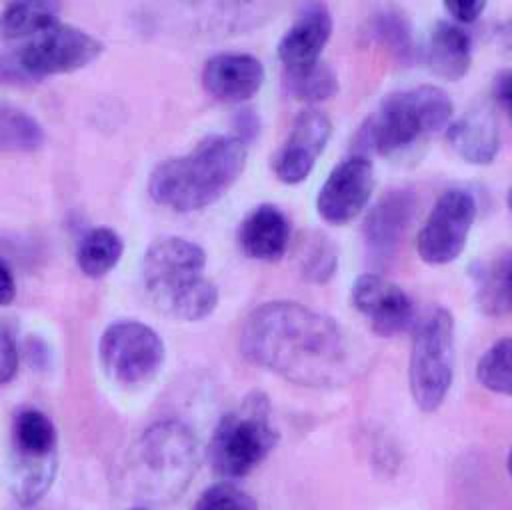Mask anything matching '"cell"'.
Segmentation results:
<instances>
[{
  "instance_id": "obj_1",
  "label": "cell",
  "mask_w": 512,
  "mask_h": 510,
  "mask_svg": "<svg viewBox=\"0 0 512 510\" xmlns=\"http://www.w3.org/2000/svg\"><path fill=\"white\" fill-rule=\"evenodd\" d=\"M242 356L306 388H332L352 376V348L340 324L300 302L256 306L240 330Z\"/></svg>"
},
{
  "instance_id": "obj_2",
  "label": "cell",
  "mask_w": 512,
  "mask_h": 510,
  "mask_svg": "<svg viewBox=\"0 0 512 510\" xmlns=\"http://www.w3.org/2000/svg\"><path fill=\"white\" fill-rule=\"evenodd\" d=\"M246 144L232 134L202 138L194 150L160 162L148 180L150 196L176 212H196L220 200L246 168Z\"/></svg>"
},
{
  "instance_id": "obj_3",
  "label": "cell",
  "mask_w": 512,
  "mask_h": 510,
  "mask_svg": "<svg viewBox=\"0 0 512 510\" xmlns=\"http://www.w3.org/2000/svg\"><path fill=\"white\" fill-rule=\"evenodd\" d=\"M198 468V440L178 420L148 426L128 448L120 480L126 490L148 502H170L190 484Z\"/></svg>"
},
{
  "instance_id": "obj_4",
  "label": "cell",
  "mask_w": 512,
  "mask_h": 510,
  "mask_svg": "<svg viewBox=\"0 0 512 510\" xmlns=\"http://www.w3.org/2000/svg\"><path fill=\"white\" fill-rule=\"evenodd\" d=\"M206 252L200 244L168 236L144 254L142 278L154 306L178 320H202L218 306V288L204 274Z\"/></svg>"
},
{
  "instance_id": "obj_5",
  "label": "cell",
  "mask_w": 512,
  "mask_h": 510,
  "mask_svg": "<svg viewBox=\"0 0 512 510\" xmlns=\"http://www.w3.org/2000/svg\"><path fill=\"white\" fill-rule=\"evenodd\" d=\"M452 100L438 86H416L388 94L366 116L354 136L362 152L390 156L450 124Z\"/></svg>"
},
{
  "instance_id": "obj_6",
  "label": "cell",
  "mask_w": 512,
  "mask_h": 510,
  "mask_svg": "<svg viewBox=\"0 0 512 510\" xmlns=\"http://www.w3.org/2000/svg\"><path fill=\"white\" fill-rule=\"evenodd\" d=\"M278 440L280 432L272 424L268 396L252 392L216 424L208 444V460L224 480L242 478L268 458Z\"/></svg>"
},
{
  "instance_id": "obj_7",
  "label": "cell",
  "mask_w": 512,
  "mask_h": 510,
  "mask_svg": "<svg viewBox=\"0 0 512 510\" xmlns=\"http://www.w3.org/2000/svg\"><path fill=\"white\" fill-rule=\"evenodd\" d=\"M454 318L436 306L416 326L408 362V384L416 406L422 412H436L454 380Z\"/></svg>"
},
{
  "instance_id": "obj_8",
  "label": "cell",
  "mask_w": 512,
  "mask_h": 510,
  "mask_svg": "<svg viewBox=\"0 0 512 510\" xmlns=\"http://www.w3.org/2000/svg\"><path fill=\"white\" fill-rule=\"evenodd\" d=\"M56 428L48 414L24 408L12 422L10 490L22 506H34L48 494L56 468Z\"/></svg>"
},
{
  "instance_id": "obj_9",
  "label": "cell",
  "mask_w": 512,
  "mask_h": 510,
  "mask_svg": "<svg viewBox=\"0 0 512 510\" xmlns=\"http://www.w3.org/2000/svg\"><path fill=\"white\" fill-rule=\"evenodd\" d=\"M102 48V42L92 34L58 22L2 58L0 74L12 80H36L74 72L94 62Z\"/></svg>"
},
{
  "instance_id": "obj_10",
  "label": "cell",
  "mask_w": 512,
  "mask_h": 510,
  "mask_svg": "<svg viewBox=\"0 0 512 510\" xmlns=\"http://www.w3.org/2000/svg\"><path fill=\"white\" fill-rule=\"evenodd\" d=\"M100 360L110 378L124 386L150 382L164 364V342L154 328L136 320L110 324L100 338Z\"/></svg>"
},
{
  "instance_id": "obj_11",
  "label": "cell",
  "mask_w": 512,
  "mask_h": 510,
  "mask_svg": "<svg viewBox=\"0 0 512 510\" xmlns=\"http://www.w3.org/2000/svg\"><path fill=\"white\" fill-rule=\"evenodd\" d=\"M476 198L464 188H450L438 196L416 238L418 256L432 266L454 262L476 220Z\"/></svg>"
},
{
  "instance_id": "obj_12",
  "label": "cell",
  "mask_w": 512,
  "mask_h": 510,
  "mask_svg": "<svg viewBox=\"0 0 512 510\" xmlns=\"http://www.w3.org/2000/svg\"><path fill=\"white\" fill-rule=\"evenodd\" d=\"M374 192V166L372 160L360 154L348 156L338 162L316 196L318 216L332 224L342 226L354 220L370 202Z\"/></svg>"
},
{
  "instance_id": "obj_13",
  "label": "cell",
  "mask_w": 512,
  "mask_h": 510,
  "mask_svg": "<svg viewBox=\"0 0 512 510\" xmlns=\"http://www.w3.org/2000/svg\"><path fill=\"white\" fill-rule=\"evenodd\" d=\"M330 136L332 122L322 110H302L296 116L286 140L274 154L272 170L276 178L290 186L304 182L314 170Z\"/></svg>"
},
{
  "instance_id": "obj_14",
  "label": "cell",
  "mask_w": 512,
  "mask_h": 510,
  "mask_svg": "<svg viewBox=\"0 0 512 510\" xmlns=\"http://www.w3.org/2000/svg\"><path fill=\"white\" fill-rule=\"evenodd\" d=\"M352 306L362 314L378 336H396L408 328L414 318L410 296L380 274H360L350 290Z\"/></svg>"
},
{
  "instance_id": "obj_15",
  "label": "cell",
  "mask_w": 512,
  "mask_h": 510,
  "mask_svg": "<svg viewBox=\"0 0 512 510\" xmlns=\"http://www.w3.org/2000/svg\"><path fill=\"white\" fill-rule=\"evenodd\" d=\"M416 206V194L408 188L390 190L372 206L364 218L362 236L376 264H386L398 252L416 214Z\"/></svg>"
},
{
  "instance_id": "obj_16",
  "label": "cell",
  "mask_w": 512,
  "mask_h": 510,
  "mask_svg": "<svg viewBox=\"0 0 512 510\" xmlns=\"http://www.w3.org/2000/svg\"><path fill=\"white\" fill-rule=\"evenodd\" d=\"M332 26V14L324 4H304L278 42V58L284 64V72H300L318 64L332 36Z\"/></svg>"
},
{
  "instance_id": "obj_17",
  "label": "cell",
  "mask_w": 512,
  "mask_h": 510,
  "mask_svg": "<svg viewBox=\"0 0 512 510\" xmlns=\"http://www.w3.org/2000/svg\"><path fill=\"white\" fill-rule=\"evenodd\" d=\"M264 84L262 62L246 52H220L206 60L202 68L204 90L228 104L250 100Z\"/></svg>"
},
{
  "instance_id": "obj_18",
  "label": "cell",
  "mask_w": 512,
  "mask_h": 510,
  "mask_svg": "<svg viewBox=\"0 0 512 510\" xmlns=\"http://www.w3.org/2000/svg\"><path fill=\"white\" fill-rule=\"evenodd\" d=\"M290 220L274 204H258L246 214L238 230L240 248L260 262L280 260L290 246Z\"/></svg>"
},
{
  "instance_id": "obj_19",
  "label": "cell",
  "mask_w": 512,
  "mask_h": 510,
  "mask_svg": "<svg viewBox=\"0 0 512 510\" xmlns=\"http://www.w3.org/2000/svg\"><path fill=\"white\" fill-rule=\"evenodd\" d=\"M446 142L466 164L488 166L500 152L498 120L486 108L468 110L448 124Z\"/></svg>"
},
{
  "instance_id": "obj_20",
  "label": "cell",
  "mask_w": 512,
  "mask_h": 510,
  "mask_svg": "<svg viewBox=\"0 0 512 510\" xmlns=\"http://www.w3.org/2000/svg\"><path fill=\"white\" fill-rule=\"evenodd\" d=\"M426 64L448 82L462 80L472 64L470 34L454 22H438L428 38Z\"/></svg>"
},
{
  "instance_id": "obj_21",
  "label": "cell",
  "mask_w": 512,
  "mask_h": 510,
  "mask_svg": "<svg viewBox=\"0 0 512 510\" xmlns=\"http://www.w3.org/2000/svg\"><path fill=\"white\" fill-rule=\"evenodd\" d=\"M368 30L372 38L378 44H382L396 62L400 64L414 62L416 46L412 36V24L406 12H402L396 6L380 8L372 14Z\"/></svg>"
},
{
  "instance_id": "obj_22",
  "label": "cell",
  "mask_w": 512,
  "mask_h": 510,
  "mask_svg": "<svg viewBox=\"0 0 512 510\" xmlns=\"http://www.w3.org/2000/svg\"><path fill=\"white\" fill-rule=\"evenodd\" d=\"M296 264L306 282L328 284L338 270V248L324 232H304L296 246Z\"/></svg>"
},
{
  "instance_id": "obj_23",
  "label": "cell",
  "mask_w": 512,
  "mask_h": 510,
  "mask_svg": "<svg viewBox=\"0 0 512 510\" xmlns=\"http://www.w3.org/2000/svg\"><path fill=\"white\" fill-rule=\"evenodd\" d=\"M476 302L488 316L512 314V252L478 272Z\"/></svg>"
},
{
  "instance_id": "obj_24",
  "label": "cell",
  "mask_w": 512,
  "mask_h": 510,
  "mask_svg": "<svg viewBox=\"0 0 512 510\" xmlns=\"http://www.w3.org/2000/svg\"><path fill=\"white\" fill-rule=\"evenodd\" d=\"M122 250L124 242L112 228H92L78 242L76 262L86 276L102 278L118 264Z\"/></svg>"
},
{
  "instance_id": "obj_25",
  "label": "cell",
  "mask_w": 512,
  "mask_h": 510,
  "mask_svg": "<svg viewBox=\"0 0 512 510\" xmlns=\"http://www.w3.org/2000/svg\"><path fill=\"white\" fill-rule=\"evenodd\" d=\"M58 2H8L0 12V34L4 38H30L58 24Z\"/></svg>"
},
{
  "instance_id": "obj_26",
  "label": "cell",
  "mask_w": 512,
  "mask_h": 510,
  "mask_svg": "<svg viewBox=\"0 0 512 510\" xmlns=\"http://www.w3.org/2000/svg\"><path fill=\"white\" fill-rule=\"evenodd\" d=\"M42 124L26 110L0 102V152H34L44 146Z\"/></svg>"
},
{
  "instance_id": "obj_27",
  "label": "cell",
  "mask_w": 512,
  "mask_h": 510,
  "mask_svg": "<svg viewBox=\"0 0 512 510\" xmlns=\"http://www.w3.org/2000/svg\"><path fill=\"white\" fill-rule=\"evenodd\" d=\"M284 88L292 98H296L300 102L316 104V102L334 98L340 84H338V76L332 70V66L324 64L320 60L318 64H314L306 70L284 72Z\"/></svg>"
},
{
  "instance_id": "obj_28",
  "label": "cell",
  "mask_w": 512,
  "mask_h": 510,
  "mask_svg": "<svg viewBox=\"0 0 512 510\" xmlns=\"http://www.w3.org/2000/svg\"><path fill=\"white\" fill-rule=\"evenodd\" d=\"M476 380L490 392L512 396V336L496 340L480 356Z\"/></svg>"
},
{
  "instance_id": "obj_29",
  "label": "cell",
  "mask_w": 512,
  "mask_h": 510,
  "mask_svg": "<svg viewBox=\"0 0 512 510\" xmlns=\"http://www.w3.org/2000/svg\"><path fill=\"white\" fill-rule=\"evenodd\" d=\"M192 510H258V502L232 480H220L196 498Z\"/></svg>"
},
{
  "instance_id": "obj_30",
  "label": "cell",
  "mask_w": 512,
  "mask_h": 510,
  "mask_svg": "<svg viewBox=\"0 0 512 510\" xmlns=\"http://www.w3.org/2000/svg\"><path fill=\"white\" fill-rule=\"evenodd\" d=\"M18 372V348L6 326L0 324V384L10 382Z\"/></svg>"
},
{
  "instance_id": "obj_31",
  "label": "cell",
  "mask_w": 512,
  "mask_h": 510,
  "mask_svg": "<svg viewBox=\"0 0 512 510\" xmlns=\"http://www.w3.org/2000/svg\"><path fill=\"white\" fill-rule=\"evenodd\" d=\"M234 130H236V134H232V136H236L244 144H250L252 140L258 138V134L262 130V122H260V116L254 112V108H242L240 112H236Z\"/></svg>"
},
{
  "instance_id": "obj_32",
  "label": "cell",
  "mask_w": 512,
  "mask_h": 510,
  "mask_svg": "<svg viewBox=\"0 0 512 510\" xmlns=\"http://www.w3.org/2000/svg\"><path fill=\"white\" fill-rule=\"evenodd\" d=\"M442 6L454 20L462 24H470L482 16L486 2L484 0H452V2H444Z\"/></svg>"
},
{
  "instance_id": "obj_33",
  "label": "cell",
  "mask_w": 512,
  "mask_h": 510,
  "mask_svg": "<svg viewBox=\"0 0 512 510\" xmlns=\"http://www.w3.org/2000/svg\"><path fill=\"white\" fill-rule=\"evenodd\" d=\"M492 96L512 122V70H502L496 74L492 84Z\"/></svg>"
},
{
  "instance_id": "obj_34",
  "label": "cell",
  "mask_w": 512,
  "mask_h": 510,
  "mask_svg": "<svg viewBox=\"0 0 512 510\" xmlns=\"http://www.w3.org/2000/svg\"><path fill=\"white\" fill-rule=\"evenodd\" d=\"M16 296V280L12 268L4 258H0V306H6Z\"/></svg>"
},
{
  "instance_id": "obj_35",
  "label": "cell",
  "mask_w": 512,
  "mask_h": 510,
  "mask_svg": "<svg viewBox=\"0 0 512 510\" xmlns=\"http://www.w3.org/2000/svg\"><path fill=\"white\" fill-rule=\"evenodd\" d=\"M500 36H502V42L506 44V48L512 50V18L500 28Z\"/></svg>"
},
{
  "instance_id": "obj_36",
  "label": "cell",
  "mask_w": 512,
  "mask_h": 510,
  "mask_svg": "<svg viewBox=\"0 0 512 510\" xmlns=\"http://www.w3.org/2000/svg\"><path fill=\"white\" fill-rule=\"evenodd\" d=\"M506 468H508V474H510V478H512V446H510V450H508V458H506Z\"/></svg>"
},
{
  "instance_id": "obj_37",
  "label": "cell",
  "mask_w": 512,
  "mask_h": 510,
  "mask_svg": "<svg viewBox=\"0 0 512 510\" xmlns=\"http://www.w3.org/2000/svg\"><path fill=\"white\" fill-rule=\"evenodd\" d=\"M508 208H510V212H512V186H510V190H508Z\"/></svg>"
},
{
  "instance_id": "obj_38",
  "label": "cell",
  "mask_w": 512,
  "mask_h": 510,
  "mask_svg": "<svg viewBox=\"0 0 512 510\" xmlns=\"http://www.w3.org/2000/svg\"><path fill=\"white\" fill-rule=\"evenodd\" d=\"M132 510H146V508H142V506H136V508H132Z\"/></svg>"
}]
</instances>
